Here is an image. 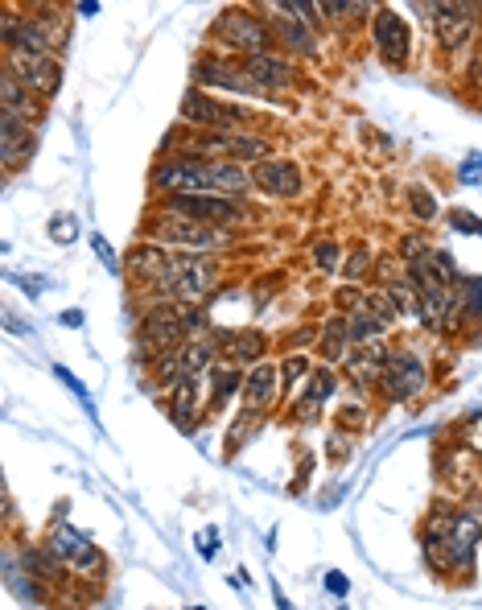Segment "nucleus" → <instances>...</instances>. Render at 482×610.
I'll return each instance as SVG.
<instances>
[{
    "mask_svg": "<svg viewBox=\"0 0 482 610\" xmlns=\"http://www.w3.org/2000/svg\"><path fill=\"white\" fill-rule=\"evenodd\" d=\"M128 268H132L136 281L174 289V281H178V273H182V256H169V252L157 248V244H141V248L128 256Z\"/></svg>",
    "mask_w": 482,
    "mask_h": 610,
    "instance_id": "nucleus-11",
    "label": "nucleus"
},
{
    "mask_svg": "<svg viewBox=\"0 0 482 610\" xmlns=\"http://www.w3.org/2000/svg\"><path fill=\"white\" fill-rule=\"evenodd\" d=\"M454 520H458L454 507H450V503H437V507H433V516H429V524H425V536H421L425 561H429L437 573H454V553H450Z\"/></svg>",
    "mask_w": 482,
    "mask_h": 610,
    "instance_id": "nucleus-9",
    "label": "nucleus"
},
{
    "mask_svg": "<svg viewBox=\"0 0 482 610\" xmlns=\"http://www.w3.org/2000/svg\"><path fill=\"white\" fill-rule=\"evenodd\" d=\"M33 153V132H29V120H21L17 112H0V157L13 169L21 157Z\"/></svg>",
    "mask_w": 482,
    "mask_h": 610,
    "instance_id": "nucleus-19",
    "label": "nucleus"
},
{
    "mask_svg": "<svg viewBox=\"0 0 482 610\" xmlns=\"http://www.w3.org/2000/svg\"><path fill=\"white\" fill-rule=\"evenodd\" d=\"M478 503H482V495H478Z\"/></svg>",
    "mask_w": 482,
    "mask_h": 610,
    "instance_id": "nucleus-47",
    "label": "nucleus"
},
{
    "mask_svg": "<svg viewBox=\"0 0 482 610\" xmlns=\"http://www.w3.org/2000/svg\"><path fill=\"white\" fill-rule=\"evenodd\" d=\"M50 553L66 569H75L79 578H87V573H99V565H103V557H99V549L91 545V540L83 532H75V528H66V524H58L50 532Z\"/></svg>",
    "mask_w": 482,
    "mask_h": 610,
    "instance_id": "nucleus-8",
    "label": "nucleus"
},
{
    "mask_svg": "<svg viewBox=\"0 0 482 610\" xmlns=\"http://www.w3.org/2000/svg\"><path fill=\"white\" fill-rule=\"evenodd\" d=\"M363 268H367V252H355V256H351V264H347V277H359Z\"/></svg>",
    "mask_w": 482,
    "mask_h": 610,
    "instance_id": "nucleus-42",
    "label": "nucleus"
},
{
    "mask_svg": "<svg viewBox=\"0 0 482 610\" xmlns=\"http://www.w3.org/2000/svg\"><path fill=\"white\" fill-rule=\"evenodd\" d=\"M244 380H248V376H239L235 367H215V396H211V409H223V400L244 388Z\"/></svg>",
    "mask_w": 482,
    "mask_h": 610,
    "instance_id": "nucleus-32",
    "label": "nucleus"
},
{
    "mask_svg": "<svg viewBox=\"0 0 482 610\" xmlns=\"http://www.w3.org/2000/svg\"><path fill=\"white\" fill-rule=\"evenodd\" d=\"M50 235H54V240H75V223L71 219H54L50 223Z\"/></svg>",
    "mask_w": 482,
    "mask_h": 610,
    "instance_id": "nucleus-39",
    "label": "nucleus"
},
{
    "mask_svg": "<svg viewBox=\"0 0 482 610\" xmlns=\"http://www.w3.org/2000/svg\"><path fill=\"white\" fill-rule=\"evenodd\" d=\"M62 322H66V326H83V310H66Z\"/></svg>",
    "mask_w": 482,
    "mask_h": 610,
    "instance_id": "nucleus-44",
    "label": "nucleus"
},
{
    "mask_svg": "<svg viewBox=\"0 0 482 610\" xmlns=\"http://www.w3.org/2000/svg\"><path fill=\"white\" fill-rule=\"evenodd\" d=\"M272 392H277V371H272L268 363H260L256 371H248V380H244V417L248 421L268 409Z\"/></svg>",
    "mask_w": 482,
    "mask_h": 610,
    "instance_id": "nucleus-21",
    "label": "nucleus"
},
{
    "mask_svg": "<svg viewBox=\"0 0 482 610\" xmlns=\"http://www.w3.org/2000/svg\"><path fill=\"white\" fill-rule=\"evenodd\" d=\"M462 289H466V305H470V310H474V314L482 318V281L474 277V281H466Z\"/></svg>",
    "mask_w": 482,
    "mask_h": 610,
    "instance_id": "nucleus-37",
    "label": "nucleus"
},
{
    "mask_svg": "<svg viewBox=\"0 0 482 610\" xmlns=\"http://www.w3.org/2000/svg\"><path fill=\"white\" fill-rule=\"evenodd\" d=\"M169 211L174 215H186V219H198L206 227H223L227 223H244L248 211L239 207V202H231L227 194H178V198H169Z\"/></svg>",
    "mask_w": 482,
    "mask_h": 610,
    "instance_id": "nucleus-4",
    "label": "nucleus"
},
{
    "mask_svg": "<svg viewBox=\"0 0 482 610\" xmlns=\"http://www.w3.org/2000/svg\"><path fill=\"white\" fill-rule=\"evenodd\" d=\"M211 355H215V347L206 343V338H190L186 347H178V351H169V355L157 359V380L165 388H174L182 380H194V376H202V371L211 367Z\"/></svg>",
    "mask_w": 482,
    "mask_h": 610,
    "instance_id": "nucleus-7",
    "label": "nucleus"
},
{
    "mask_svg": "<svg viewBox=\"0 0 482 610\" xmlns=\"http://www.w3.org/2000/svg\"><path fill=\"white\" fill-rule=\"evenodd\" d=\"M429 13H433V29H437V42H441V50H466L470 46V38H474V5H429Z\"/></svg>",
    "mask_w": 482,
    "mask_h": 610,
    "instance_id": "nucleus-12",
    "label": "nucleus"
},
{
    "mask_svg": "<svg viewBox=\"0 0 482 610\" xmlns=\"http://www.w3.org/2000/svg\"><path fill=\"white\" fill-rule=\"evenodd\" d=\"M478 536H482V520L470 512H458L454 532H450V553H454V569L470 573L474 565V549H478Z\"/></svg>",
    "mask_w": 482,
    "mask_h": 610,
    "instance_id": "nucleus-20",
    "label": "nucleus"
},
{
    "mask_svg": "<svg viewBox=\"0 0 482 610\" xmlns=\"http://www.w3.org/2000/svg\"><path fill=\"white\" fill-rule=\"evenodd\" d=\"M347 347H351V326H347V318H334L330 326H326V334H322V359H330V363H338V359H347Z\"/></svg>",
    "mask_w": 482,
    "mask_h": 610,
    "instance_id": "nucleus-28",
    "label": "nucleus"
},
{
    "mask_svg": "<svg viewBox=\"0 0 482 610\" xmlns=\"http://www.w3.org/2000/svg\"><path fill=\"white\" fill-rule=\"evenodd\" d=\"M5 71L17 75L33 95H42V99L58 95V87H62V66H58V58H50V54L5 50Z\"/></svg>",
    "mask_w": 482,
    "mask_h": 610,
    "instance_id": "nucleus-3",
    "label": "nucleus"
},
{
    "mask_svg": "<svg viewBox=\"0 0 482 610\" xmlns=\"http://www.w3.org/2000/svg\"><path fill=\"white\" fill-rule=\"evenodd\" d=\"M153 186L157 190H174L178 194H206L211 190V161H198V157H174L153 169Z\"/></svg>",
    "mask_w": 482,
    "mask_h": 610,
    "instance_id": "nucleus-6",
    "label": "nucleus"
},
{
    "mask_svg": "<svg viewBox=\"0 0 482 610\" xmlns=\"http://www.w3.org/2000/svg\"><path fill=\"white\" fill-rule=\"evenodd\" d=\"M252 182H256L264 194H272V198H293V194H301V169H297L293 161L268 157V161H260V165L252 169Z\"/></svg>",
    "mask_w": 482,
    "mask_h": 610,
    "instance_id": "nucleus-16",
    "label": "nucleus"
},
{
    "mask_svg": "<svg viewBox=\"0 0 482 610\" xmlns=\"http://www.w3.org/2000/svg\"><path fill=\"white\" fill-rule=\"evenodd\" d=\"M149 231L157 235L161 244H169V248H194V252H202V248L227 244V231L223 227H206V223L186 219V215H174V211H169L165 219H157Z\"/></svg>",
    "mask_w": 482,
    "mask_h": 610,
    "instance_id": "nucleus-5",
    "label": "nucleus"
},
{
    "mask_svg": "<svg viewBox=\"0 0 482 610\" xmlns=\"http://www.w3.org/2000/svg\"><path fill=\"white\" fill-rule=\"evenodd\" d=\"M215 33H219V38H223L231 50L244 54V58L272 54V29H268L256 13H248V9H227V13H219Z\"/></svg>",
    "mask_w": 482,
    "mask_h": 610,
    "instance_id": "nucleus-1",
    "label": "nucleus"
},
{
    "mask_svg": "<svg viewBox=\"0 0 482 610\" xmlns=\"http://www.w3.org/2000/svg\"><path fill=\"white\" fill-rule=\"evenodd\" d=\"M334 388H338V380H334V371H314V376H309V388H305V396L297 400V417L301 421H314L318 413H322V404L334 396Z\"/></svg>",
    "mask_w": 482,
    "mask_h": 610,
    "instance_id": "nucleus-22",
    "label": "nucleus"
},
{
    "mask_svg": "<svg viewBox=\"0 0 482 610\" xmlns=\"http://www.w3.org/2000/svg\"><path fill=\"white\" fill-rule=\"evenodd\" d=\"M244 75L248 83L260 91H281V87H293L297 71H293V62L277 58V54H256V58H244Z\"/></svg>",
    "mask_w": 482,
    "mask_h": 610,
    "instance_id": "nucleus-18",
    "label": "nucleus"
},
{
    "mask_svg": "<svg viewBox=\"0 0 482 610\" xmlns=\"http://www.w3.org/2000/svg\"><path fill=\"white\" fill-rule=\"evenodd\" d=\"M194 79H198V83H211V87H227V91H252L248 75L231 71V66H223V62H215V58H202L198 71H194Z\"/></svg>",
    "mask_w": 482,
    "mask_h": 610,
    "instance_id": "nucleus-26",
    "label": "nucleus"
},
{
    "mask_svg": "<svg viewBox=\"0 0 482 610\" xmlns=\"http://www.w3.org/2000/svg\"><path fill=\"white\" fill-rule=\"evenodd\" d=\"M272 594H277V606H281V610H293V606H289V598L281 594V586H272Z\"/></svg>",
    "mask_w": 482,
    "mask_h": 610,
    "instance_id": "nucleus-45",
    "label": "nucleus"
},
{
    "mask_svg": "<svg viewBox=\"0 0 482 610\" xmlns=\"http://www.w3.org/2000/svg\"><path fill=\"white\" fill-rule=\"evenodd\" d=\"M347 326H351V343H359V347H367V343H380L384 338V330L392 326L384 314H375L371 305L363 301V305H355L351 310V318H347Z\"/></svg>",
    "mask_w": 482,
    "mask_h": 610,
    "instance_id": "nucleus-24",
    "label": "nucleus"
},
{
    "mask_svg": "<svg viewBox=\"0 0 482 610\" xmlns=\"http://www.w3.org/2000/svg\"><path fill=\"white\" fill-rule=\"evenodd\" d=\"M380 380H384V392L392 400H408V396H417L425 388V363L412 351H392Z\"/></svg>",
    "mask_w": 482,
    "mask_h": 610,
    "instance_id": "nucleus-14",
    "label": "nucleus"
},
{
    "mask_svg": "<svg viewBox=\"0 0 482 610\" xmlns=\"http://www.w3.org/2000/svg\"><path fill=\"white\" fill-rule=\"evenodd\" d=\"M0 112H17L21 120L33 116V91L17 79V75H0Z\"/></svg>",
    "mask_w": 482,
    "mask_h": 610,
    "instance_id": "nucleus-27",
    "label": "nucleus"
},
{
    "mask_svg": "<svg viewBox=\"0 0 482 610\" xmlns=\"http://www.w3.org/2000/svg\"><path fill=\"white\" fill-rule=\"evenodd\" d=\"M248 186H256V182H252V174H244V165L239 161H211V190L215 194L235 198V194H244Z\"/></svg>",
    "mask_w": 482,
    "mask_h": 610,
    "instance_id": "nucleus-25",
    "label": "nucleus"
},
{
    "mask_svg": "<svg viewBox=\"0 0 482 610\" xmlns=\"http://www.w3.org/2000/svg\"><path fill=\"white\" fill-rule=\"evenodd\" d=\"M194 409H198V376H194V380L174 384V417H178V425H182V429H190V425H194Z\"/></svg>",
    "mask_w": 482,
    "mask_h": 610,
    "instance_id": "nucleus-30",
    "label": "nucleus"
},
{
    "mask_svg": "<svg viewBox=\"0 0 482 610\" xmlns=\"http://www.w3.org/2000/svg\"><path fill=\"white\" fill-rule=\"evenodd\" d=\"M190 610H202V606H190Z\"/></svg>",
    "mask_w": 482,
    "mask_h": 610,
    "instance_id": "nucleus-46",
    "label": "nucleus"
},
{
    "mask_svg": "<svg viewBox=\"0 0 482 610\" xmlns=\"http://www.w3.org/2000/svg\"><path fill=\"white\" fill-rule=\"evenodd\" d=\"M95 248H99V256H103V260H108V268H116V256H112V248H108V244H103V240H99V235H95Z\"/></svg>",
    "mask_w": 482,
    "mask_h": 610,
    "instance_id": "nucleus-43",
    "label": "nucleus"
},
{
    "mask_svg": "<svg viewBox=\"0 0 482 610\" xmlns=\"http://www.w3.org/2000/svg\"><path fill=\"white\" fill-rule=\"evenodd\" d=\"M182 116H186L190 124H206L211 132H235L239 124L248 120L244 108L219 104V99H211L206 91H186V99H182Z\"/></svg>",
    "mask_w": 482,
    "mask_h": 610,
    "instance_id": "nucleus-10",
    "label": "nucleus"
},
{
    "mask_svg": "<svg viewBox=\"0 0 482 610\" xmlns=\"http://www.w3.org/2000/svg\"><path fill=\"white\" fill-rule=\"evenodd\" d=\"M371 33H375V46H380V54H384L392 66H400V62L408 58L412 38H408V25H404V17H400L396 9H380V13H375Z\"/></svg>",
    "mask_w": 482,
    "mask_h": 610,
    "instance_id": "nucleus-15",
    "label": "nucleus"
},
{
    "mask_svg": "<svg viewBox=\"0 0 482 610\" xmlns=\"http://www.w3.org/2000/svg\"><path fill=\"white\" fill-rule=\"evenodd\" d=\"M215 277H219V264L215 260H182V273L174 281V293L182 305H198L206 293L215 289Z\"/></svg>",
    "mask_w": 482,
    "mask_h": 610,
    "instance_id": "nucleus-17",
    "label": "nucleus"
},
{
    "mask_svg": "<svg viewBox=\"0 0 482 610\" xmlns=\"http://www.w3.org/2000/svg\"><path fill=\"white\" fill-rule=\"evenodd\" d=\"M190 343V330H186V305H157L153 314H145L141 326V351H153L157 359L178 351Z\"/></svg>",
    "mask_w": 482,
    "mask_h": 610,
    "instance_id": "nucleus-2",
    "label": "nucleus"
},
{
    "mask_svg": "<svg viewBox=\"0 0 482 610\" xmlns=\"http://www.w3.org/2000/svg\"><path fill=\"white\" fill-rule=\"evenodd\" d=\"M277 9V5H272ZM281 13V9H277ZM272 29H277V38L289 46V50H301V54H318V42H314V25H305L301 17L285 13V17H272Z\"/></svg>",
    "mask_w": 482,
    "mask_h": 610,
    "instance_id": "nucleus-23",
    "label": "nucleus"
},
{
    "mask_svg": "<svg viewBox=\"0 0 482 610\" xmlns=\"http://www.w3.org/2000/svg\"><path fill=\"white\" fill-rule=\"evenodd\" d=\"M450 223H454V231H466V235H482V223H474V219H470V211H454V215H450Z\"/></svg>",
    "mask_w": 482,
    "mask_h": 610,
    "instance_id": "nucleus-36",
    "label": "nucleus"
},
{
    "mask_svg": "<svg viewBox=\"0 0 482 610\" xmlns=\"http://www.w3.org/2000/svg\"><path fill=\"white\" fill-rule=\"evenodd\" d=\"M433 248L425 244V235H404V240H400V256L408 260V264H417V260H425Z\"/></svg>",
    "mask_w": 482,
    "mask_h": 610,
    "instance_id": "nucleus-34",
    "label": "nucleus"
},
{
    "mask_svg": "<svg viewBox=\"0 0 482 610\" xmlns=\"http://www.w3.org/2000/svg\"><path fill=\"white\" fill-rule=\"evenodd\" d=\"M198 153H215L223 161H268V141L260 137H244V132H206L194 145Z\"/></svg>",
    "mask_w": 482,
    "mask_h": 610,
    "instance_id": "nucleus-13",
    "label": "nucleus"
},
{
    "mask_svg": "<svg viewBox=\"0 0 482 610\" xmlns=\"http://www.w3.org/2000/svg\"><path fill=\"white\" fill-rule=\"evenodd\" d=\"M408 202H412V215L425 219V223L437 215V198H433L425 186H412V190H408Z\"/></svg>",
    "mask_w": 482,
    "mask_h": 610,
    "instance_id": "nucleus-33",
    "label": "nucleus"
},
{
    "mask_svg": "<svg viewBox=\"0 0 482 610\" xmlns=\"http://www.w3.org/2000/svg\"><path fill=\"white\" fill-rule=\"evenodd\" d=\"M223 343L231 347V359H260L268 347L260 330H231V334H223Z\"/></svg>",
    "mask_w": 482,
    "mask_h": 610,
    "instance_id": "nucleus-29",
    "label": "nucleus"
},
{
    "mask_svg": "<svg viewBox=\"0 0 482 610\" xmlns=\"http://www.w3.org/2000/svg\"><path fill=\"white\" fill-rule=\"evenodd\" d=\"M314 256H318V264H322V268H334V264H338V244H334V240H322Z\"/></svg>",
    "mask_w": 482,
    "mask_h": 610,
    "instance_id": "nucleus-38",
    "label": "nucleus"
},
{
    "mask_svg": "<svg viewBox=\"0 0 482 610\" xmlns=\"http://www.w3.org/2000/svg\"><path fill=\"white\" fill-rule=\"evenodd\" d=\"M281 376H285V384L293 388V380H301V376H305V359H301V355H289V359H285V367H281Z\"/></svg>",
    "mask_w": 482,
    "mask_h": 610,
    "instance_id": "nucleus-35",
    "label": "nucleus"
},
{
    "mask_svg": "<svg viewBox=\"0 0 482 610\" xmlns=\"http://www.w3.org/2000/svg\"><path fill=\"white\" fill-rule=\"evenodd\" d=\"M326 586H330V590H334L338 598H342V594L351 590V586H347V578H342V573H326Z\"/></svg>",
    "mask_w": 482,
    "mask_h": 610,
    "instance_id": "nucleus-41",
    "label": "nucleus"
},
{
    "mask_svg": "<svg viewBox=\"0 0 482 610\" xmlns=\"http://www.w3.org/2000/svg\"><path fill=\"white\" fill-rule=\"evenodd\" d=\"M21 557H25V569L33 573V578H42V582H54V578H62V561H58L54 553H42V549H25Z\"/></svg>",
    "mask_w": 482,
    "mask_h": 610,
    "instance_id": "nucleus-31",
    "label": "nucleus"
},
{
    "mask_svg": "<svg viewBox=\"0 0 482 610\" xmlns=\"http://www.w3.org/2000/svg\"><path fill=\"white\" fill-rule=\"evenodd\" d=\"M58 380H62L66 388H71L75 396H83V400H87V392H83V384H79V380H75V376H71V371H66V367H58Z\"/></svg>",
    "mask_w": 482,
    "mask_h": 610,
    "instance_id": "nucleus-40",
    "label": "nucleus"
}]
</instances>
